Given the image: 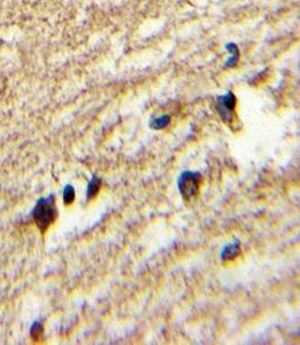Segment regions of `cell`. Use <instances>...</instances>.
Returning a JSON list of instances; mask_svg holds the SVG:
<instances>
[{"label": "cell", "mask_w": 300, "mask_h": 345, "mask_svg": "<svg viewBox=\"0 0 300 345\" xmlns=\"http://www.w3.org/2000/svg\"><path fill=\"white\" fill-rule=\"evenodd\" d=\"M33 216L39 230L46 231L58 216L54 197L49 196L47 198H41L34 209Z\"/></svg>", "instance_id": "obj_1"}, {"label": "cell", "mask_w": 300, "mask_h": 345, "mask_svg": "<svg viewBox=\"0 0 300 345\" xmlns=\"http://www.w3.org/2000/svg\"><path fill=\"white\" fill-rule=\"evenodd\" d=\"M202 182V175L199 172L186 171L180 175L177 180L178 191L182 194L183 199L190 200L199 193V189Z\"/></svg>", "instance_id": "obj_2"}, {"label": "cell", "mask_w": 300, "mask_h": 345, "mask_svg": "<svg viewBox=\"0 0 300 345\" xmlns=\"http://www.w3.org/2000/svg\"><path fill=\"white\" fill-rule=\"evenodd\" d=\"M216 109L224 123L231 125L233 121L234 110H236V96L233 95V92L228 91L226 95L218 96Z\"/></svg>", "instance_id": "obj_3"}, {"label": "cell", "mask_w": 300, "mask_h": 345, "mask_svg": "<svg viewBox=\"0 0 300 345\" xmlns=\"http://www.w3.org/2000/svg\"><path fill=\"white\" fill-rule=\"evenodd\" d=\"M240 254V243L239 241H233L224 246L222 253H220V258L223 261H228V260H233Z\"/></svg>", "instance_id": "obj_4"}, {"label": "cell", "mask_w": 300, "mask_h": 345, "mask_svg": "<svg viewBox=\"0 0 300 345\" xmlns=\"http://www.w3.org/2000/svg\"><path fill=\"white\" fill-rule=\"evenodd\" d=\"M101 185H102V181L100 177L95 176L92 177L91 180H90L89 185H87V189H86V198L87 200L92 199V198H95L97 196V193L100 192L101 189Z\"/></svg>", "instance_id": "obj_5"}, {"label": "cell", "mask_w": 300, "mask_h": 345, "mask_svg": "<svg viewBox=\"0 0 300 345\" xmlns=\"http://www.w3.org/2000/svg\"><path fill=\"white\" fill-rule=\"evenodd\" d=\"M170 121H171V118H170L169 115H162L160 118L154 119V120L152 121L151 127L154 129H163L169 125Z\"/></svg>", "instance_id": "obj_6"}, {"label": "cell", "mask_w": 300, "mask_h": 345, "mask_svg": "<svg viewBox=\"0 0 300 345\" xmlns=\"http://www.w3.org/2000/svg\"><path fill=\"white\" fill-rule=\"evenodd\" d=\"M227 49L231 52V59L226 63V66H234L237 63H238V58H239V50L234 44H228Z\"/></svg>", "instance_id": "obj_7"}, {"label": "cell", "mask_w": 300, "mask_h": 345, "mask_svg": "<svg viewBox=\"0 0 300 345\" xmlns=\"http://www.w3.org/2000/svg\"><path fill=\"white\" fill-rule=\"evenodd\" d=\"M75 191L73 188V186H66L64 189V202L65 204H72V202L75 200Z\"/></svg>", "instance_id": "obj_8"}, {"label": "cell", "mask_w": 300, "mask_h": 345, "mask_svg": "<svg viewBox=\"0 0 300 345\" xmlns=\"http://www.w3.org/2000/svg\"><path fill=\"white\" fill-rule=\"evenodd\" d=\"M30 335L35 341H38V339H39V337L43 335V327H42V325L39 324V322H35V324L31 326Z\"/></svg>", "instance_id": "obj_9"}]
</instances>
